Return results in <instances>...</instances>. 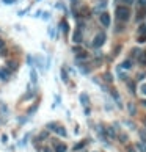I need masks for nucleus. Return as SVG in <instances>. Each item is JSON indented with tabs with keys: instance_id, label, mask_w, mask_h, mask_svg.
Returning <instances> with one entry per match:
<instances>
[{
	"instance_id": "nucleus-1",
	"label": "nucleus",
	"mask_w": 146,
	"mask_h": 152,
	"mask_svg": "<svg viewBox=\"0 0 146 152\" xmlns=\"http://www.w3.org/2000/svg\"><path fill=\"white\" fill-rule=\"evenodd\" d=\"M116 17H118V20H121V22H126V20H129V17H131V9L127 7H118L116 8Z\"/></svg>"
},
{
	"instance_id": "nucleus-2",
	"label": "nucleus",
	"mask_w": 146,
	"mask_h": 152,
	"mask_svg": "<svg viewBox=\"0 0 146 152\" xmlns=\"http://www.w3.org/2000/svg\"><path fill=\"white\" fill-rule=\"evenodd\" d=\"M105 42V33H98L93 39V46L94 47H101Z\"/></svg>"
},
{
	"instance_id": "nucleus-3",
	"label": "nucleus",
	"mask_w": 146,
	"mask_h": 152,
	"mask_svg": "<svg viewBox=\"0 0 146 152\" xmlns=\"http://www.w3.org/2000/svg\"><path fill=\"white\" fill-rule=\"evenodd\" d=\"M74 53H76V58L77 60H87L88 58V53L83 52L80 47H74Z\"/></svg>"
},
{
	"instance_id": "nucleus-4",
	"label": "nucleus",
	"mask_w": 146,
	"mask_h": 152,
	"mask_svg": "<svg viewBox=\"0 0 146 152\" xmlns=\"http://www.w3.org/2000/svg\"><path fill=\"white\" fill-rule=\"evenodd\" d=\"M99 19H101V24H102L104 27H109L110 25V16L107 13H102L99 16Z\"/></svg>"
},
{
	"instance_id": "nucleus-5",
	"label": "nucleus",
	"mask_w": 146,
	"mask_h": 152,
	"mask_svg": "<svg viewBox=\"0 0 146 152\" xmlns=\"http://www.w3.org/2000/svg\"><path fill=\"white\" fill-rule=\"evenodd\" d=\"M72 41H74L76 44H80L82 42V31L80 30H76V33L72 35Z\"/></svg>"
},
{
	"instance_id": "nucleus-6",
	"label": "nucleus",
	"mask_w": 146,
	"mask_h": 152,
	"mask_svg": "<svg viewBox=\"0 0 146 152\" xmlns=\"http://www.w3.org/2000/svg\"><path fill=\"white\" fill-rule=\"evenodd\" d=\"M0 79H2V80H8L10 79V71L5 69V68L0 69Z\"/></svg>"
},
{
	"instance_id": "nucleus-7",
	"label": "nucleus",
	"mask_w": 146,
	"mask_h": 152,
	"mask_svg": "<svg viewBox=\"0 0 146 152\" xmlns=\"http://www.w3.org/2000/svg\"><path fill=\"white\" fill-rule=\"evenodd\" d=\"M66 144L65 143H55V152H66Z\"/></svg>"
},
{
	"instance_id": "nucleus-8",
	"label": "nucleus",
	"mask_w": 146,
	"mask_h": 152,
	"mask_svg": "<svg viewBox=\"0 0 146 152\" xmlns=\"http://www.w3.org/2000/svg\"><path fill=\"white\" fill-rule=\"evenodd\" d=\"M138 63L143 64V66L146 64V52H140L138 53Z\"/></svg>"
},
{
	"instance_id": "nucleus-9",
	"label": "nucleus",
	"mask_w": 146,
	"mask_h": 152,
	"mask_svg": "<svg viewBox=\"0 0 146 152\" xmlns=\"http://www.w3.org/2000/svg\"><path fill=\"white\" fill-rule=\"evenodd\" d=\"M85 146H87V141L83 140V141H80L79 144H76V146H74V151H80V149H83V148H85Z\"/></svg>"
},
{
	"instance_id": "nucleus-10",
	"label": "nucleus",
	"mask_w": 146,
	"mask_h": 152,
	"mask_svg": "<svg viewBox=\"0 0 146 152\" xmlns=\"http://www.w3.org/2000/svg\"><path fill=\"white\" fill-rule=\"evenodd\" d=\"M138 36H146V25L138 27Z\"/></svg>"
},
{
	"instance_id": "nucleus-11",
	"label": "nucleus",
	"mask_w": 146,
	"mask_h": 152,
	"mask_svg": "<svg viewBox=\"0 0 146 152\" xmlns=\"http://www.w3.org/2000/svg\"><path fill=\"white\" fill-rule=\"evenodd\" d=\"M52 130H55V132H57L58 135H63V137L66 135V130H65L63 127H55V129H52Z\"/></svg>"
},
{
	"instance_id": "nucleus-12",
	"label": "nucleus",
	"mask_w": 146,
	"mask_h": 152,
	"mask_svg": "<svg viewBox=\"0 0 146 152\" xmlns=\"http://www.w3.org/2000/svg\"><path fill=\"white\" fill-rule=\"evenodd\" d=\"M60 75H61V80H63V82H68V74H66V71L61 69L60 71Z\"/></svg>"
},
{
	"instance_id": "nucleus-13",
	"label": "nucleus",
	"mask_w": 146,
	"mask_h": 152,
	"mask_svg": "<svg viewBox=\"0 0 146 152\" xmlns=\"http://www.w3.org/2000/svg\"><path fill=\"white\" fill-rule=\"evenodd\" d=\"M121 68H123V69H131V68H132V66H131V61H129V60H126V61H123Z\"/></svg>"
},
{
	"instance_id": "nucleus-14",
	"label": "nucleus",
	"mask_w": 146,
	"mask_h": 152,
	"mask_svg": "<svg viewBox=\"0 0 146 152\" xmlns=\"http://www.w3.org/2000/svg\"><path fill=\"white\" fill-rule=\"evenodd\" d=\"M80 102H82L83 105H87L88 104V96L87 94H80Z\"/></svg>"
},
{
	"instance_id": "nucleus-15",
	"label": "nucleus",
	"mask_w": 146,
	"mask_h": 152,
	"mask_svg": "<svg viewBox=\"0 0 146 152\" xmlns=\"http://www.w3.org/2000/svg\"><path fill=\"white\" fill-rule=\"evenodd\" d=\"M140 91H142V94L146 96V83H143L142 86H140Z\"/></svg>"
},
{
	"instance_id": "nucleus-16",
	"label": "nucleus",
	"mask_w": 146,
	"mask_h": 152,
	"mask_svg": "<svg viewBox=\"0 0 146 152\" xmlns=\"http://www.w3.org/2000/svg\"><path fill=\"white\" fill-rule=\"evenodd\" d=\"M32 82H36V72H35V71H32Z\"/></svg>"
},
{
	"instance_id": "nucleus-17",
	"label": "nucleus",
	"mask_w": 146,
	"mask_h": 152,
	"mask_svg": "<svg viewBox=\"0 0 146 152\" xmlns=\"http://www.w3.org/2000/svg\"><path fill=\"white\" fill-rule=\"evenodd\" d=\"M61 28L66 31V30H68V24H66V22H61Z\"/></svg>"
},
{
	"instance_id": "nucleus-18",
	"label": "nucleus",
	"mask_w": 146,
	"mask_h": 152,
	"mask_svg": "<svg viewBox=\"0 0 146 152\" xmlns=\"http://www.w3.org/2000/svg\"><path fill=\"white\" fill-rule=\"evenodd\" d=\"M146 41V36H138V42H145Z\"/></svg>"
},
{
	"instance_id": "nucleus-19",
	"label": "nucleus",
	"mask_w": 146,
	"mask_h": 152,
	"mask_svg": "<svg viewBox=\"0 0 146 152\" xmlns=\"http://www.w3.org/2000/svg\"><path fill=\"white\" fill-rule=\"evenodd\" d=\"M138 5H142V7H146V0H138Z\"/></svg>"
},
{
	"instance_id": "nucleus-20",
	"label": "nucleus",
	"mask_w": 146,
	"mask_h": 152,
	"mask_svg": "<svg viewBox=\"0 0 146 152\" xmlns=\"http://www.w3.org/2000/svg\"><path fill=\"white\" fill-rule=\"evenodd\" d=\"M3 2H5V3H8V5H11V3H14L16 0H3Z\"/></svg>"
},
{
	"instance_id": "nucleus-21",
	"label": "nucleus",
	"mask_w": 146,
	"mask_h": 152,
	"mask_svg": "<svg viewBox=\"0 0 146 152\" xmlns=\"http://www.w3.org/2000/svg\"><path fill=\"white\" fill-rule=\"evenodd\" d=\"M3 46H5V42H3L2 39H0V49H3Z\"/></svg>"
},
{
	"instance_id": "nucleus-22",
	"label": "nucleus",
	"mask_w": 146,
	"mask_h": 152,
	"mask_svg": "<svg viewBox=\"0 0 146 152\" xmlns=\"http://www.w3.org/2000/svg\"><path fill=\"white\" fill-rule=\"evenodd\" d=\"M129 152H135V151H134V148H129Z\"/></svg>"
},
{
	"instance_id": "nucleus-23",
	"label": "nucleus",
	"mask_w": 146,
	"mask_h": 152,
	"mask_svg": "<svg viewBox=\"0 0 146 152\" xmlns=\"http://www.w3.org/2000/svg\"><path fill=\"white\" fill-rule=\"evenodd\" d=\"M143 105H145V107H146V100H145V102H143Z\"/></svg>"
},
{
	"instance_id": "nucleus-24",
	"label": "nucleus",
	"mask_w": 146,
	"mask_h": 152,
	"mask_svg": "<svg viewBox=\"0 0 146 152\" xmlns=\"http://www.w3.org/2000/svg\"><path fill=\"white\" fill-rule=\"evenodd\" d=\"M72 2H76V0H72Z\"/></svg>"
},
{
	"instance_id": "nucleus-25",
	"label": "nucleus",
	"mask_w": 146,
	"mask_h": 152,
	"mask_svg": "<svg viewBox=\"0 0 146 152\" xmlns=\"http://www.w3.org/2000/svg\"><path fill=\"white\" fill-rule=\"evenodd\" d=\"M145 124H146V121H145Z\"/></svg>"
}]
</instances>
